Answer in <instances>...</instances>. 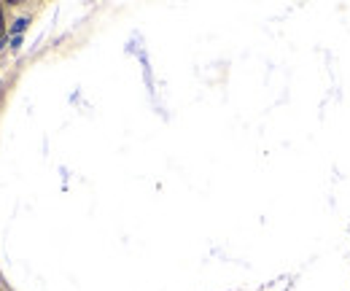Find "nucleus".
<instances>
[{"label": "nucleus", "mask_w": 350, "mask_h": 291, "mask_svg": "<svg viewBox=\"0 0 350 291\" xmlns=\"http://www.w3.org/2000/svg\"><path fill=\"white\" fill-rule=\"evenodd\" d=\"M5 33V27H3V11H0V36Z\"/></svg>", "instance_id": "f257e3e1"}]
</instances>
